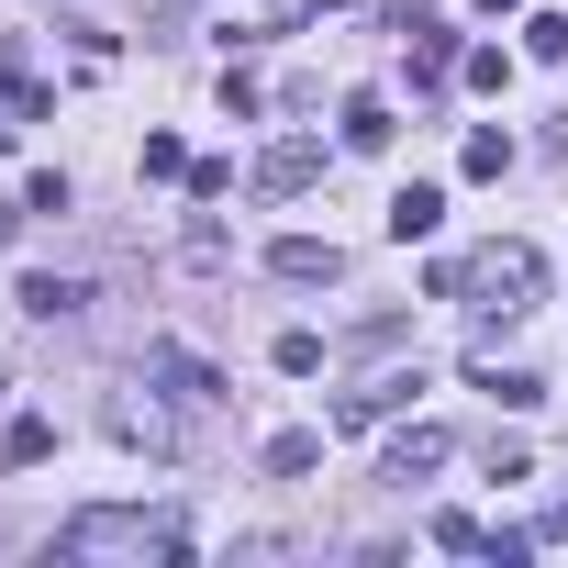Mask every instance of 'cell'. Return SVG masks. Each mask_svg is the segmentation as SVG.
Listing matches in <instances>:
<instances>
[{"label": "cell", "instance_id": "cell-1", "mask_svg": "<svg viewBox=\"0 0 568 568\" xmlns=\"http://www.w3.org/2000/svg\"><path fill=\"white\" fill-rule=\"evenodd\" d=\"M57 557H190V535H179L168 513H134V501H90V513L57 535Z\"/></svg>", "mask_w": 568, "mask_h": 568}, {"label": "cell", "instance_id": "cell-2", "mask_svg": "<svg viewBox=\"0 0 568 568\" xmlns=\"http://www.w3.org/2000/svg\"><path fill=\"white\" fill-rule=\"evenodd\" d=\"M457 291H490V313L513 324V313L535 302V245H490L479 267H457Z\"/></svg>", "mask_w": 568, "mask_h": 568}, {"label": "cell", "instance_id": "cell-3", "mask_svg": "<svg viewBox=\"0 0 568 568\" xmlns=\"http://www.w3.org/2000/svg\"><path fill=\"white\" fill-rule=\"evenodd\" d=\"M145 379H156L179 413H212V402H223V368H201L190 346H145Z\"/></svg>", "mask_w": 568, "mask_h": 568}, {"label": "cell", "instance_id": "cell-4", "mask_svg": "<svg viewBox=\"0 0 568 568\" xmlns=\"http://www.w3.org/2000/svg\"><path fill=\"white\" fill-rule=\"evenodd\" d=\"M267 267L313 291V278H346V245H335V234H278V245H267Z\"/></svg>", "mask_w": 568, "mask_h": 568}, {"label": "cell", "instance_id": "cell-5", "mask_svg": "<svg viewBox=\"0 0 568 568\" xmlns=\"http://www.w3.org/2000/svg\"><path fill=\"white\" fill-rule=\"evenodd\" d=\"M435 223H446V190H435V179H413V190H390V245H424Z\"/></svg>", "mask_w": 568, "mask_h": 568}, {"label": "cell", "instance_id": "cell-6", "mask_svg": "<svg viewBox=\"0 0 568 568\" xmlns=\"http://www.w3.org/2000/svg\"><path fill=\"white\" fill-rule=\"evenodd\" d=\"M424 468H446V435H435V424H413V435H390V457H379V479H390V490H413Z\"/></svg>", "mask_w": 568, "mask_h": 568}, {"label": "cell", "instance_id": "cell-7", "mask_svg": "<svg viewBox=\"0 0 568 568\" xmlns=\"http://www.w3.org/2000/svg\"><path fill=\"white\" fill-rule=\"evenodd\" d=\"M256 468H267V479H313V468H324V435H313V424L267 435V457H256Z\"/></svg>", "mask_w": 568, "mask_h": 568}, {"label": "cell", "instance_id": "cell-8", "mask_svg": "<svg viewBox=\"0 0 568 568\" xmlns=\"http://www.w3.org/2000/svg\"><path fill=\"white\" fill-rule=\"evenodd\" d=\"M79 302H90V291H79V278H57V267H34V278H23V313H34V324H68Z\"/></svg>", "mask_w": 568, "mask_h": 568}, {"label": "cell", "instance_id": "cell-9", "mask_svg": "<svg viewBox=\"0 0 568 568\" xmlns=\"http://www.w3.org/2000/svg\"><path fill=\"white\" fill-rule=\"evenodd\" d=\"M313 168H324V145H313V134H291V145H267V168H256V190H302Z\"/></svg>", "mask_w": 568, "mask_h": 568}, {"label": "cell", "instance_id": "cell-10", "mask_svg": "<svg viewBox=\"0 0 568 568\" xmlns=\"http://www.w3.org/2000/svg\"><path fill=\"white\" fill-rule=\"evenodd\" d=\"M390 134H402V123H390V101H379V90H357V101H346V145H357V156H379Z\"/></svg>", "mask_w": 568, "mask_h": 568}, {"label": "cell", "instance_id": "cell-11", "mask_svg": "<svg viewBox=\"0 0 568 568\" xmlns=\"http://www.w3.org/2000/svg\"><path fill=\"white\" fill-rule=\"evenodd\" d=\"M0 101H12L23 123H45V79L23 68V45H0Z\"/></svg>", "mask_w": 568, "mask_h": 568}, {"label": "cell", "instance_id": "cell-12", "mask_svg": "<svg viewBox=\"0 0 568 568\" xmlns=\"http://www.w3.org/2000/svg\"><path fill=\"white\" fill-rule=\"evenodd\" d=\"M468 379H479L490 402H513V413H524V402H546V390H535V368H501V357H468Z\"/></svg>", "mask_w": 568, "mask_h": 568}, {"label": "cell", "instance_id": "cell-13", "mask_svg": "<svg viewBox=\"0 0 568 568\" xmlns=\"http://www.w3.org/2000/svg\"><path fill=\"white\" fill-rule=\"evenodd\" d=\"M457 168H468V179H501V168H513V134H501V123H479V134L457 145Z\"/></svg>", "mask_w": 568, "mask_h": 568}, {"label": "cell", "instance_id": "cell-14", "mask_svg": "<svg viewBox=\"0 0 568 568\" xmlns=\"http://www.w3.org/2000/svg\"><path fill=\"white\" fill-rule=\"evenodd\" d=\"M267 357H278V379H313V368H324V335H313V324H291Z\"/></svg>", "mask_w": 568, "mask_h": 568}, {"label": "cell", "instance_id": "cell-15", "mask_svg": "<svg viewBox=\"0 0 568 568\" xmlns=\"http://www.w3.org/2000/svg\"><path fill=\"white\" fill-rule=\"evenodd\" d=\"M45 446H57V424H45V413H23V424H12V435H0V457H12V468H34V457H45Z\"/></svg>", "mask_w": 568, "mask_h": 568}, {"label": "cell", "instance_id": "cell-16", "mask_svg": "<svg viewBox=\"0 0 568 568\" xmlns=\"http://www.w3.org/2000/svg\"><path fill=\"white\" fill-rule=\"evenodd\" d=\"M457 79H468V90H501V79H513V57H501V45H468V57H457Z\"/></svg>", "mask_w": 568, "mask_h": 568}, {"label": "cell", "instance_id": "cell-17", "mask_svg": "<svg viewBox=\"0 0 568 568\" xmlns=\"http://www.w3.org/2000/svg\"><path fill=\"white\" fill-rule=\"evenodd\" d=\"M435 546H446V557H479L490 535H479V513H435Z\"/></svg>", "mask_w": 568, "mask_h": 568}, {"label": "cell", "instance_id": "cell-18", "mask_svg": "<svg viewBox=\"0 0 568 568\" xmlns=\"http://www.w3.org/2000/svg\"><path fill=\"white\" fill-rule=\"evenodd\" d=\"M145 179H190V145L179 134H145Z\"/></svg>", "mask_w": 568, "mask_h": 568}, {"label": "cell", "instance_id": "cell-19", "mask_svg": "<svg viewBox=\"0 0 568 568\" xmlns=\"http://www.w3.org/2000/svg\"><path fill=\"white\" fill-rule=\"evenodd\" d=\"M68 201H79V190H68L57 168H34V179H23V212H68Z\"/></svg>", "mask_w": 568, "mask_h": 568}, {"label": "cell", "instance_id": "cell-20", "mask_svg": "<svg viewBox=\"0 0 568 568\" xmlns=\"http://www.w3.org/2000/svg\"><path fill=\"white\" fill-rule=\"evenodd\" d=\"M524 57H546V68H557V57H568V23H557V12H535V23H524Z\"/></svg>", "mask_w": 568, "mask_h": 568}, {"label": "cell", "instance_id": "cell-21", "mask_svg": "<svg viewBox=\"0 0 568 568\" xmlns=\"http://www.w3.org/2000/svg\"><path fill=\"white\" fill-rule=\"evenodd\" d=\"M468 12H490V23H501V12H524V0H468Z\"/></svg>", "mask_w": 568, "mask_h": 568}, {"label": "cell", "instance_id": "cell-22", "mask_svg": "<svg viewBox=\"0 0 568 568\" xmlns=\"http://www.w3.org/2000/svg\"><path fill=\"white\" fill-rule=\"evenodd\" d=\"M291 12H346V0H291Z\"/></svg>", "mask_w": 568, "mask_h": 568}]
</instances>
